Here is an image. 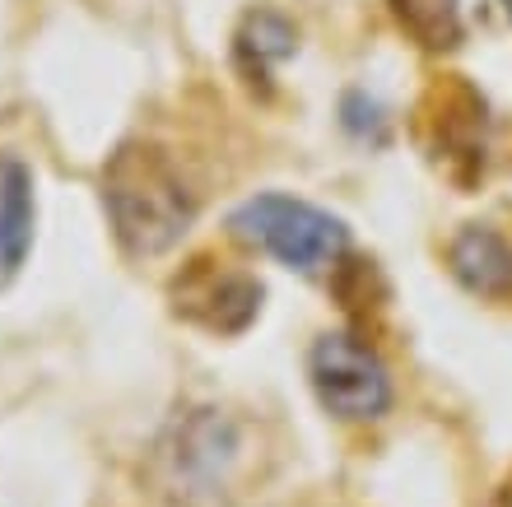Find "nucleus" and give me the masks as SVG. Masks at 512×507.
Masks as SVG:
<instances>
[{"instance_id": "1", "label": "nucleus", "mask_w": 512, "mask_h": 507, "mask_svg": "<svg viewBox=\"0 0 512 507\" xmlns=\"http://www.w3.org/2000/svg\"><path fill=\"white\" fill-rule=\"evenodd\" d=\"M103 205L112 233L131 256L168 252L196 219V196L173 154L159 145H122L103 168Z\"/></svg>"}, {"instance_id": "2", "label": "nucleus", "mask_w": 512, "mask_h": 507, "mask_svg": "<svg viewBox=\"0 0 512 507\" xmlns=\"http://www.w3.org/2000/svg\"><path fill=\"white\" fill-rule=\"evenodd\" d=\"M229 228L233 238L280 256L284 266L294 270H326L350 247V233L336 214L317 210L308 201H294V196H256L233 214Z\"/></svg>"}, {"instance_id": "3", "label": "nucleus", "mask_w": 512, "mask_h": 507, "mask_svg": "<svg viewBox=\"0 0 512 507\" xmlns=\"http://www.w3.org/2000/svg\"><path fill=\"white\" fill-rule=\"evenodd\" d=\"M419 140L457 187H471L485 168V98L461 75L438 80L419 107Z\"/></svg>"}, {"instance_id": "4", "label": "nucleus", "mask_w": 512, "mask_h": 507, "mask_svg": "<svg viewBox=\"0 0 512 507\" xmlns=\"http://www.w3.org/2000/svg\"><path fill=\"white\" fill-rule=\"evenodd\" d=\"M173 294V312L177 317L196 321L215 335H238L247 331L261 312V284L243 270H233L229 261H215V256H196L173 275L168 284Z\"/></svg>"}, {"instance_id": "5", "label": "nucleus", "mask_w": 512, "mask_h": 507, "mask_svg": "<svg viewBox=\"0 0 512 507\" xmlns=\"http://www.w3.org/2000/svg\"><path fill=\"white\" fill-rule=\"evenodd\" d=\"M312 387L340 419H378L391 405V377L382 359L354 335H322L312 349Z\"/></svg>"}, {"instance_id": "6", "label": "nucleus", "mask_w": 512, "mask_h": 507, "mask_svg": "<svg viewBox=\"0 0 512 507\" xmlns=\"http://www.w3.org/2000/svg\"><path fill=\"white\" fill-rule=\"evenodd\" d=\"M33 173L14 154H0V289L24 270L33 247Z\"/></svg>"}, {"instance_id": "7", "label": "nucleus", "mask_w": 512, "mask_h": 507, "mask_svg": "<svg viewBox=\"0 0 512 507\" xmlns=\"http://www.w3.org/2000/svg\"><path fill=\"white\" fill-rule=\"evenodd\" d=\"M452 266L475 294H508L512 289V252L508 242L489 228H466L457 242H452Z\"/></svg>"}, {"instance_id": "8", "label": "nucleus", "mask_w": 512, "mask_h": 507, "mask_svg": "<svg viewBox=\"0 0 512 507\" xmlns=\"http://www.w3.org/2000/svg\"><path fill=\"white\" fill-rule=\"evenodd\" d=\"M396 24L429 52L457 47L461 42V5L457 0H391Z\"/></svg>"}, {"instance_id": "9", "label": "nucleus", "mask_w": 512, "mask_h": 507, "mask_svg": "<svg viewBox=\"0 0 512 507\" xmlns=\"http://www.w3.org/2000/svg\"><path fill=\"white\" fill-rule=\"evenodd\" d=\"M289 52H294V28L284 24V19H275V14L247 19L243 38H238V56L247 61V75L266 80L270 61H280V56H289Z\"/></svg>"}, {"instance_id": "10", "label": "nucleus", "mask_w": 512, "mask_h": 507, "mask_svg": "<svg viewBox=\"0 0 512 507\" xmlns=\"http://www.w3.org/2000/svg\"><path fill=\"white\" fill-rule=\"evenodd\" d=\"M508 10H512V0H508Z\"/></svg>"}]
</instances>
